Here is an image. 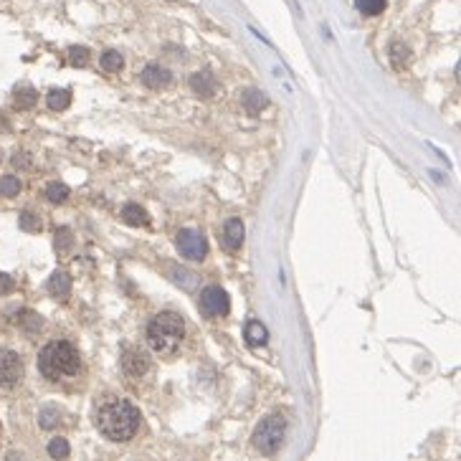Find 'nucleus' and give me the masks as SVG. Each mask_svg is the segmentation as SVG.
Wrapping results in <instances>:
<instances>
[{
    "instance_id": "1",
    "label": "nucleus",
    "mask_w": 461,
    "mask_h": 461,
    "mask_svg": "<svg viewBox=\"0 0 461 461\" xmlns=\"http://www.w3.org/2000/svg\"><path fill=\"white\" fill-rule=\"evenodd\" d=\"M139 421L142 416H139L137 405L122 398L104 403L96 413V426L109 441H130L137 434Z\"/></svg>"
},
{
    "instance_id": "2",
    "label": "nucleus",
    "mask_w": 461,
    "mask_h": 461,
    "mask_svg": "<svg viewBox=\"0 0 461 461\" xmlns=\"http://www.w3.org/2000/svg\"><path fill=\"white\" fill-rule=\"evenodd\" d=\"M38 370L49 380L74 378L82 370V355H79V350L71 342L53 340L38 353Z\"/></svg>"
},
{
    "instance_id": "3",
    "label": "nucleus",
    "mask_w": 461,
    "mask_h": 461,
    "mask_svg": "<svg viewBox=\"0 0 461 461\" xmlns=\"http://www.w3.org/2000/svg\"><path fill=\"white\" fill-rule=\"evenodd\" d=\"M185 337V320L175 312H163L147 327V345L158 355H170Z\"/></svg>"
},
{
    "instance_id": "4",
    "label": "nucleus",
    "mask_w": 461,
    "mask_h": 461,
    "mask_svg": "<svg viewBox=\"0 0 461 461\" xmlns=\"http://www.w3.org/2000/svg\"><path fill=\"white\" fill-rule=\"evenodd\" d=\"M284 436H286V418L282 413H272V416H266L256 426V431H253V446L261 454H274L282 446Z\"/></svg>"
},
{
    "instance_id": "5",
    "label": "nucleus",
    "mask_w": 461,
    "mask_h": 461,
    "mask_svg": "<svg viewBox=\"0 0 461 461\" xmlns=\"http://www.w3.org/2000/svg\"><path fill=\"white\" fill-rule=\"evenodd\" d=\"M175 246L188 261H203L208 253V241L196 228H183L175 239Z\"/></svg>"
},
{
    "instance_id": "6",
    "label": "nucleus",
    "mask_w": 461,
    "mask_h": 461,
    "mask_svg": "<svg viewBox=\"0 0 461 461\" xmlns=\"http://www.w3.org/2000/svg\"><path fill=\"white\" fill-rule=\"evenodd\" d=\"M20 375H23V362H20L18 353L0 348V388L15 386Z\"/></svg>"
},
{
    "instance_id": "7",
    "label": "nucleus",
    "mask_w": 461,
    "mask_h": 461,
    "mask_svg": "<svg viewBox=\"0 0 461 461\" xmlns=\"http://www.w3.org/2000/svg\"><path fill=\"white\" fill-rule=\"evenodd\" d=\"M201 304L206 315L210 317H226L228 310H231V302H228V294L221 289V286H206L201 291Z\"/></svg>"
},
{
    "instance_id": "8",
    "label": "nucleus",
    "mask_w": 461,
    "mask_h": 461,
    "mask_svg": "<svg viewBox=\"0 0 461 461\" xmlns=\"http://www.w3.org/2000/svg\"><path fill=\"white\" fill-rule=\"evenodd\" d=\"M150 355L145 350L139 348H127L125 355H122V367H125L127 375H132V378H142V375L150 373Z\"/></svg>"
},
{
    "instance_id": "9",
    "label": "nucleus",
    "mask_w": 461,
    "mask_h": 461,
    "mask_svg": "<svg viewBox=\"0 0 461 461\" xmlns=\"http://www.w3.org/2000/svg\"><path fill=\"white\" fill-rule=\"evenodd\" d=\"M172 82V74L165 66L160 63H147L145 69H142V84L150 89H163Z\"/></svg>"
},
{
    "instance_id": "10",
    "label": "nucleus",
    "mask_w": 461,
    "mask_h": 461,
    "mask_svg": "<svg viewBox=\"0 0 461 461\" xmlns=\"http://www.w3.org/2000/svg\"><path fill=\"white\" fill-rule=\"evenodd\" d=\"M188 84H190V89H193V94H198V96H213L215 94V89H218V82H215V76L210 74V71H198V74H193L188 79Z\"/></svg>"
},
{
    "instance_id": "11",
    "label": "nucleus",
    "mask_w": 461,
    "mask_h": 461,
    "mask_svg": "<svg viewBox=\"0 0 461 461\" xmlns=\"http://www.w3.org/2000/svg\"><path fill=\"white\" fill-rule=\"evenodd\" d=\"M241 101H244V109H246L251 117H256V114H261L269 107V96L256 87H248L246 91H244V96H241Z\"/></svg>"
},
{
    "instance_id": "12",
    "label": "nucleus",
    "mask_w": 461,
    "mask_h": 461,
    "mask_svg": "<svg viewBox=\"0 0 461 461\" xmlns=\"http://www.w3.org/2000/svg\"><path fill=\"white\" fill-rule=\"evenodd\" d=\"M244 221L241 218H231V221H226V226H223V246L231 248V251H236V248H241V244H244Z\"/></svg>"
},
{
    "instance_id": "13",
    "label": "nucleus",
    "mask_w": 461,
    "mask_h": 461,
    "mask_svg": "<svg viewBox=\"0 0 461 461\" xmlns=\"http://www.w3.org/2000/svg\"><path fill=\"white\" fill-rule=\"evenodd\" d=\"M46 289H49V294L53 299H66L69 297V291H71V277L66 272H53L51 274V279H49V284H46Z\"/></svg>"
},
{
    "instance_id": "14",
    "label": "nucleus",
    "mask_w": 461,
    "mask_h": 461,
    "mask_svg": "<svg viewBox=\"0 0 461 461\" xmlns=\"http://www.w3.org/2000/svg\"><path fill=\"white\" fill-rule=\"evenodd\" d=\"M13 101H15V107L18 109L36 107V101H38L36 89L28 87V84H20V87H15V91H13Z\"/></svg>"
},
{
    "instance_id": "15",
    "label": "nucleus",
    "mask_w": 461,
    "mask_h": 461,
    "mask_svg": "<svg viewBox=\"0 0 461 461\" xmlns=\"http://www.w3.org/2000/svg\"><path fill=\"white\" fill-rule=\"evenodd\" d=\"M122 218L130 226H150V215L145 213V208H139L134 203H127L125 208H122Z\"/></svg>"
},
{
    "instance_id": "16",
    "label": "nucleus",
    "mask_w": 461,
    "mask_h": 461,
    "mask_svg": "<svg viewBox=\"0 0 461 461\" xmlns=\"http://www.w3.org/2000/svg\"><path fill=\"white\" fill-rule=\"evenodd\" d=\"M46 101H49V107L53 112H61V109H66L71 104V91L69 89H51Z\"/></svg>"
},
{
    "instance_id": "17",
    "label": "nucleus",
    "mask_w": 461,
    "mask_h": 461,
    "mask_svg": "<svg viewBox=\"0 0 461 461\" xmlns=\"http://www.w3.org/2000/svg\"><path fill=\"white\" fill-rule=\"evenodd\" d=\"M266 340H269L266 327L259 322V320H251V322L246 324V342L248 345H264Z\"/></svg>"
},
{
    "instance_id": "18",
    "label": "nucleus",
    "mask_w": 461,
    "mask_h": 461,
    "mask_svg": "<svg viewBox=\"0 0 461 461\" xmlns=\"http://www.w3.org/2000/svg\"><path fill=\"white\" fill-rule=\"evenodd\" d=\"M101 69L109 71V74H114V71H120L122 66H125V58H122L120 51H104L101 53Z\"/></svg>"
},
{
    "instance_id": "19",
    "label": "nucleus",
    "mask_w": 461,
    "mask_h": 461,
    "mask_svg": "<svg viewBox=\"0 0 461 461\" xmlns=\"http://www.w3.org/2000/svg\"><path fill=\"white\" fill-rule=\"evenodd\" d=\"M355 6H358L360 13H365V15H380V13L386 11L388 0H355Z\"/></svg>"
},
{
    "instance_id": "20",
    "label": "nucleus",
    "mask_w": 461,
    "mask_h": 461,
    "mask_svg": "<svg viewBox=\"0 0 461 461\" xmlns=\"http://www.w3.org/2000/svg\"><path fill=\"white\" fill-rule=\"evenodd\" d=\"M20 193V180L15 175H6L0 177V196L6 198H15Z\"/></svg>"
},
{
    "instance_id": "21",
    "label": "nucleus",
    "mask_w": 461,
    "mask_h": 461,
    "mask_svg": "<svg viewBox=\"0 0 461 461\" xmlns=\"http://www.w3.org/2000/svg\"><path fill=\"white\" fill-rule=\"evenodd\" d=\"M69 61H71V66H76V69L87 66V63H89V49H87V46H71V49H69Z\"/></svg>"
},
{
    "instance_id": "22",
    "label": "nucleus",
    "mask_w": 461,
    "mask_h": 461,
    "mask_svg": "<svg viewBox=\"0 0 461 461\" xmlns=\"http://www.w3.org/2000/svg\"><path fill=\"white\" fill-rule=\"evenodd\" d=\"M66 196H69V188H66L63 183L46 185V198H49L51 203H63L66 201Z\"/></svg>"
},
{
    "instance_id": "23",
    "label": "nucleus",
    "mask_w": 461,
    "mask_h": 461,
    "mask_svg": "<svg viewBox=\"0 0 461 461\" xmlns=\"http://www.w3.org/2000/svg\"><path fill=\"white\" fill-rule=\"evenodd\" d=\"M49 454H51V459H56V461L66 459V456H69V441H66V438H53V441L49 443Z\"/></svg>"
},
{
    "instance_id": "24",
    "label": "nucleus",
    "mask_w": 461,
    "mask_h": 461,
    "mask_svg": "<svg viewBox=\"0 0 461 461\" xmlns=\"http://www.w3.org/2000/svg\"><path fill=\"white\" fill-rule=\"evenodd\" d=\"M58 411L53 408V405H46L44 411H41V416H38V424H41V429H53V426L58 424Z\"/></svg>"
},
{
    "instance_id": "25",
    "label": "nucleus",
    "mask_w": 461,
    "mask_h": 461,
    "mask_svg": "<svg viewBox=\"0 0 461 461\" xmlns=\"http://www.w3.org/2000/svg\"><path fill=\"white\" fill-rule=\"evenodd\" d=\"M20 324H23L28 332H38V329H41V324H44V320H41L38 315H33V312L23 310V312H20Z\"/></svg>"
},
{
    "instance_id": "26",
    "label": "nucleus",
    "mask_w": 461,
    "mask_h": 461,
    "mask_svg": "<svg viewBox=\"0 0 461 461\" xmlns=\"http://www.w3.org/2000/svg\"><path fill=\"white\" fill-rule=\"evenodd\" d=\"M71 241H74V236H71V231L66 226H61L56 231V239H53V246L58 248V251H63V248L71 246Z\"/></svg>"
},
{
    "instance_id": "27",
    "label": "nucleus",
    "mask_w": 461,
    "mask_h": 461,
    "mask_svg": "<svg viewBox=\"0 0 461 461\" xmlns=\"http://www.w3.org/2000/svg\"><path fill=\"white\" fill-rule=\"evenodd\" d=\"M168 272H170V277L175 279L177 284H183V286L196 284V277H193V274H188V277H185V272H183V269H180V266H170Z\"/></svg>"
},
{
    "instance_id": "28",
    "label": "nucleus",
    "mask_w": 461,
    "mask_h": 461,
    "mask_svg": "<svg viewBox=\"0 0 461 461\" xmlns=\"http://www.w3.org/2000/svg\"><path fill=\"white\" fill-rule=\"evenodd\" d=\"M20 228H23V231H31V234H36V231H41V221H38L33 213H23V215H20Z\"/></svg>"
},
{
    "instance_id": "29",
    "label": "nucleus",
    "mask_w": 461,
    "mask_h": 461,
    "mask_svg": "<svg viewBox=\"0 0 461 461\" xmlns=\"http://www.w3.org/2000/svg\"><path fill=\"white\" fill-rule=\"evenodd\" d=\"M13 286H15L13 277H8V274H0V294H8V291H13Z\"/></svg>"
},
{
    "instance_id": "30",
    "label": "nucleus",
    "mask_w": 461,
    "mask_h": 461,
    "mask_svg": "<svg viewBox=\"0 0 461 461\" xmlns=\"http://www.w3.org/2000/svg\"><path fill=\"white\" fill-rule=\"evenodd\" d=\"M405 56H408V51L403 49V44H396V46H393V58H396V63H398V66L403 63Z\"/></svg>"
}]
</instances>
